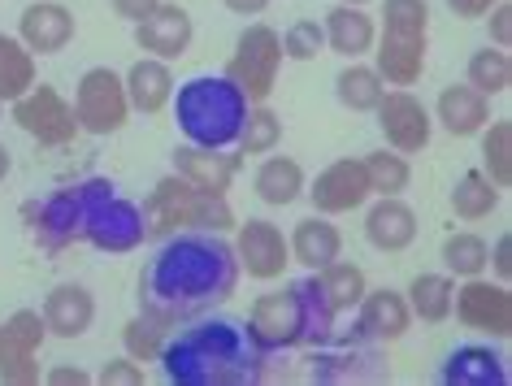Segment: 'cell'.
<instances>
[{
    "label": "cell",
    "mask_w": 512,
    "mask_h": 386,
    "mask_svg": "<svg viewBox=\"0 0 512 386\" xmlns=\"http://www.w3.org/2000/svg\"><path fill=\"white\" fill-rule=\"evenodd\" d=\"M382 31L430 35V0H382Z\"/></svg>",
    "instance_id": "f35d334b"
},
{
    "label": "cell",
    "mask_w": 512,
    "mask_h": 386,
    "mask_svg": "<svg viewBox=\"0 0 512 386\" xmlns=\"http://www.w3.org/2000/svg\"><path fill=\"white\" fill-rule=\"evenodd\" d=\"M382 92H387V83H382V74L369 66V61H348V66L339 70V79H335L339 105L352 109V113H374Z\"/></svg>",
    "instance_id": "4dcf8cb0"
},
{
    "label": "cell",
    "mask_w": 512,
    "mask_h": 386,
    "mask_svg": "<svg viewBox=\"0 0 512 386\" xmlns=\"http://www.w3.org/2000/svg\"><path fill=\"white\" fill-rule=\"evenodd\" d=\"M413 330V308H408L404 291L374 287L356 304V339L365 343H400Z\"/></svg>",
    "instance_id": "e0dca14e"
},
{
    "label": "cell",
    "mask_w": 512,
    "mask_h": 386,
    "mask_svg": "<svg viewBox=\"0 0 512 386\" xmlns=\"http://www.w3.org/2000/svg\"><path fill=\"white\" fill-rule=\"evenodd\" d=\"M278 144H283V118L265 105H248V113H243V126L235 135V152L239 157H265V152H274Z\"/></svg>",
    "instance_id": "1f68e13d"
},
{
    "label": "cell",
    "mask_w": 512,
    "mask_h": 386,
    "mask_svg": "<svg viewBox=\"0 0 512 386\" xmlns=\"http://www.w3.org/2000/svg\"><path fill=\"white\" fill-rule=\"evenodd\" d=\"M439 378L447 386H504L508 382V360L491 352L486 343H465L447 356Z\"/></svg>",
    "instance_id": "484cf974"
},
{
    "label": "cell",
    "mask_w": 512,
    "mask_h": 386,
    "mask_svg": "<svg viewBox=\"0 0 512 386\" xmlns=\"http://www.w3.org/2000/svg\"><path fill=\"white\" fill-rule=\"evenodd\" d=\"M0 122H5V105H0Z\"/></svg>",
    "instance_id": "db71d44e"
},
{
    "label": "cell",
    "mask_w": 512,
    "mask_h": 386,
    "mask_svg": "<svg viewBox=\"0 0 512 386\" xmlns=\"http://www.w3.org/2000/svg\"><path fill=\"white\" fill-rule=\"evenodd\" d=\"M408 308H413V321H426V326H443L452 317V300H456V278L447 274H417L404 291Z\"/></svg>",
    "instance_id": "83f0119b"
},
{
    "label": "cell",
    "mask_w": 512,
    "mask_h": 386,
    "mask_svg": "<svg viewBox=\"0 0 512 386\" xmlns=\"http://www.w3.org/2000/svg\"><path fill=\"white\" fill-rule=\"evenodd\" d=\"M83 239L92 243L96 252H113V256L135 252L139 243L148 239L144 213H139V204H131V200H122V196H113V191H109V196H100L92 209H87Z\"/></svg>",
    "instance_id": "8fae6325"
},
{
    "label": "cell",
    "mask_w": 512,
    "mask_h": 386,
    "mask_svg": "<svg viewBox=\"0 0 512 386\" xmlns=\"http://www.w3.org/2000/svg\"><path fill=\"white\" fill-rule=\"evenodd\" d=\"M465 83L469 87H478L482 96H504L508 87H512V57H508V48H495V44H486L478 48V53L469 57V70H465Z\"/></svg>",
    "instance_id": "d6a6232c"
},
{
    "label": "cell",
    "mask_w": 512,
    "mask_h": 386,
    "mask_svg": "<svg viewBox=\"0 0 512 386\" xmlns=\"http://www.w3.org/2000/svg\"><path fill=\"white\" fill-rule=\"evenodd\" d=\"M482 174L491 178L495 187L512 183V122L508 118H491L482 126Z\"/></svg>",
    "instance_id": "e575fe53"
},
{
    "label": "cell",
    "mask_w": 512,
    "mask_h": 386,
    "mask_svg": "<svg viewBox=\"0 0 512 386\" xmlns=\"http://www.w3.org/2000/svg\"><path fill=\"white\" fill-rule=\"evenodd\" d=\"M44 382H48V386H92L96 378H92L87 369H79V365H57V369L44 373Z\"/></svg>",
    "instance_id": "bcb514c9"
},
{
    "label": "cell",
    "mask_w": 512,
    "mask_h": 386,
    "mask_svg": "<svg viewBox=\"0 0 512 386\" xmlns=\"http://www.w3.org/2000/svg\"><path fill=\"white\" fill-rule=\"evenodd\" d=\"M96 382L100 386H144V365L131 360V356H118V360H109V365L96 373Z\"/></svg>",
    "instance_id": "7bdbcfd3"
},
{
    "label": "cell",
    "mask_w": 512,
    "mask_h": 386,
    "mask_svg": "<svg viewBox=\"0 0 512 386\" xmlns=\"http://www.w3.org/2000/svg\"><path fill=\"white\" fill-rule=\"evenodd\" d=\"M313 278H317V287H322V300H326L330 308H335V317L356 313L361 295L369 291L365 269H361V265H352V261H343V256H335L330 265H322Z\"/></svg>",
    "instance_id": "f1b7e54d"
},
{
    "label": "cell",
    "mask_w": 512,
    "mask_h": 386,
    "mask_svg": "<svg viewBox=\"0 0 512 386\" xmlns=\"http://www.w3.org/2000/svg\"><path fill=\"white\" fill-rule=\"evenodd\" d=\"M74 31H79V22H74V14L61 5V0H31L18 18V44L35 57L66 53Z\"/></svg>",
    "instance_id": "2e32d148"
},
{
    "label": "cell",
    "mask_w": 512,
    "mask_h": 386,
    "mask_svg": "<svg viewBox=\"0 0 512 386\" xmlns=\"http://www.w3.org/2000/svg\"><path fill=\"white\" fill-rule=\"evenodd\" d=\"M174 174L187 178L200 191H230L239 178V152L230 148H204V144H178L174 148Z\"/></svg>",
    "instance_id": "44dd1931"
},
{
    "label": "cell",
    "mask_w": 512,
    "mask_h": 386,
    "mask_svg": "<svg viewBox=\"0 0 512 386\" xmlns=\"http://www.w3.org/2000/svg\"><path fill=\"white\" fill-rule=\"evenodd\" d=\"M252 187L270 209H287V204H296L304 196L309 178H304V165L296 157H274V152H265V161L256 165Z\"/></svg>",
    "instance_id": "4316f807"
},
{
    "label": "cell",
    "mask_w": 512,
    "mask_h": 386,
    "mask_svg": "<svg viewBox=\"0 0 512 386\" xmlns=\"http://www.w3.org/2000/svg\"><path fill=\"white\" fill-rule=\"evenodd\" d=\"M430 118H434V126H443L447 135L469 139V135H478L482 126L491 122V96H482L478 87H469V83H452V87H443L439 92Z\"/></svg>",
    "instance_id": "603a6c76"
},
{
    "label": "cell",
    "mask_w": 512,
    "mask_h": 386,
    "mask_svg": "<svg viewBox=\"0 0 512 386\" xmlns=\"http://www.w3.org/2000/svg\"><path fill=\"white\" fill-rule=\"evenodd\" d=\"M9 113H14L18 131H27L40 148H66L70 139L79 135L74 105L57 92L53 83H35L27 96H18L14 105H9Z\"/></svg>",
    "instance_id": "ba28073f"
},
{
    "label": "cell",
    "mask_w": 512,
    "mask_h": 386,
    "mask_svg": "<svg viewBox=\"0 0 512 386\" xmlns=\"http://www.w3.org/2000/svg\"><path fill=\"white\" fill-rule=\"evenodd\" d=\"M365 239L374 243L378 252H387V256L413 248V239H417L413 204H404L400 196H369V204H365Z\"/></svg>",
    "instance_id": "ac0fdd59"
},
{
    "label": "cell",
    "mask_w": 512,
    "mask_h": 386,
    "mask_svg": "<svg viewBox=\"0 0 512 386\" xmlns=\"http://www.w3.org/2000/svg\"><path fill=\"white\" fill-rule=\"evenodd\" d=\"M222 5L230 9V14H239V18H261L265 9H270V0H222Z\"/></svg>",
    "instance_id": "681fc988"
},
{
    "label": "cell",
    "mask_w": 512,
    "mask_h": 386,
    "mask_svg": "<svg viewBox=\"0 0 512 386\" xmlns=\"http://www.w3.org/2000/svg\"><path fill=\"white\" fill-rule=\"evenodd\" d=\"M0 382L5 386H35L40 382V352H5L0 356Z\"/></svg>",
    "instance_id": "b9f144b4"
},
{
    "label": "cell",
    "mask_w": 512,
    "mask_h": 386,
    "mask_svg": "<svg viewBox=\"0 0 512 386\" xmlns=\"http://www.w3.org/2000/svg\"><path fill=\"white\" fill-rule=\"evenodd\" d=\"M122 83H126L131 113H144V118H152V113H161V109H170L174 87H178L170 61H161V57H139L135 66L122 74Z\"/></svg>",
    "instance_id": "d4e9b609"
},
{
    "label": "cell",
    "mask_w": 512,
    "mask_h": 386,
    "mask_svg": "<svg viewBox=\"0 0 512 386\" xmlns=\"http://www.w3.org/2000/svg\"><path fill=\"white\" fill-rule=\"evenodd\" d=\"M74 118L79 131L87 135H118L126 118H131V100H126V83L118 70L109 66H92L74 87Z\"/></svg>",
    "instance_id": "52a82bcc"
},
{
    "label": "cell",
    "mask_w": 512,
    "mask_h": 386,
    "mask_svg": "<svg viewBox=\"0 0 512 386\" xmlns=\"http://www.w3.org/2000/svg\"><path fill=\"white\" fill-rule=\"evenodd\" d=\"M495 0H447V9H452L456 18H469V22H478L486 18V9H491Z\"/></svg>",
    "instance_id": "c3c4849f"
},
{
    "label": "cell",
    "mask_w": 512,
    "mask_h": 386,
    "mask_svg": "<svg viewBox=\"0 0 512 386\" xmlns=\"http://www.w3.org/2000/svg\"><path fill=\"white\" fill-rule=\"evenodd\" d=\"M361 161H365L369 191H374V196H400V191H408V183H413V165L395 148H378Z\"/></svg>",
    "instance_id": "d590c367"
},
{
    "label": "cell",
    "mask_w": 512,
    "mask_h": 386,
    "mask_svg": "<svg viewBox=\"0 0 512 386\" xmlns=\"http://www.w3.org/2000/svg\"><path fill=\"white\" fill-rule=\"evenodd\" d=\"M191 40H196V22H191V14L183 5H174V0H161L148 18L135 22V44L144 57L178 61V57H187Z\"/></svg>",
    "instance_id": "5bb4252c"
},
{
    "label": "cell",
    "mask_w": 512,
    "mask_h": 386,
    "mask_svg": "<svg viewBox=\"0 0 512 386\" xmlns=\"http://www.w3.org/2000/svg\"><path fill=\"white\" fill-rule=\"evenodd\" d=\"M278 40H283V57L287 61H313V57L326 53L322 18H296L283 35H278Z\"/></svg>",
    "instance_id": "60d3db41"
},
{
    "label": "cell",
    "mask_w": 512,
    "mask_h": 386,
    "mask_svg": "<svg viewBox=\"0 0 512 386\" xmlns=\"http://www.w3.org/2000/svg\"><path fill=\"white\" fill-rule=\"evenodd\" d=\"M40 317L53 339H83L96 321V295L87 291L83 282H61V287L44 295Z\"/></svg>",
    "instance_id": "d6986e66"
},
{
    "label": "cell",
    "mask_w": 512,
    "mask_h": 386,
    "mask_svg": "<svg viewBox=\"0 0 512 386\" xmlns=\"http://www.w3.org/2000/svg\"><path fill=\"white\" fill-rule=\"evenodd\" d=\"M196 191H200V187H191L187 178L165 174L161 183L148 191V200L139 204L148 239H170V235H183V230H191V213H196Z\"/></svg>",
    "instance_id": "9a60e30c"
},
{
    "label": "cell",
    "mask_w": 512,
    "mask_h": 386,
    "mask_svg": "<svg viewBox=\"0 0 512 386\" xmlns=\"http://www.w3.org/2000/svg\"><path fill=\"white\" fill-rule=\"evenodd\" d=\"M374 113H378V131L387 139V148L404 152V157H417V152L430 144L434 118L408 87H387Z\"/></svg>",
    "instance_id": "7c38bea8"
},
{
    "label": "cell",
    "mask_w": 512,
    "mask_h": 386,
    "mask_svg": "<svg viewBox=\"0 0 512 386\" xmlns=\"http://www.w3.org/2000/svg\"><path fill=\"white\" fill-rule=\"evenodd\" d=\"M174 118L183 126L187 144L204 148H235V135L248 113V96L226 74H200L183 87H174Z\"/></svg>",
    "instance_id": "3957f363"
},
{
    "label": "cell",
    "mask_w": 512,
    "mask_h": 386,
    "mask_svg": "<svg viewBox=\"0 0 512 386\" xmlns=\"http://www.w3.org/2000/svg\"><path fill=\"white\" fill-rule=\"evenodd\" d=\"M0 356H5V326H0Z\"/></svg>",
    "instance_id": "f5cc1de1"
},
{
    "label": "cell",
    "mask_w": 512,
    "mask_h": 386,
    "mask_svg": "<svg viewBox=\"0 0 512 386\" xmlns=\"http://www.w3.org/2000/svg\"><path fill=\"white\" fill-rule=\"evenodd\" d=\"M304 196L313 200V213H326V217H339V213H356L369 204V174H365V161L361 157H339L330 161L322 174L304 187Z\"/></svg>",
    "instance_id": "4fadbf2b"
},
{
    "label": "cell",
    "mask_w": 512,
    "mask_h": 386,
    "mask_svg": "<svg viewBox=\"0 0 512 386\" xmlns=\"http://www.w3.org/2000/svg\"><path fill=\"white\" fill-rule=\"evenodd\" d=\"M278 70H283V40L270 22H248L235 40V53L226 61V79L248 96V105L274 96Z\"/></svg>",
    "instance_id": "5b68a950"
},
{
    "label": "cell",
    "mask_w": 512,
    "mask_h": 386,
    "mask_svg": "<svg viewBox=\"0 0 512 386\" xmlns=\"http://www.w3.org/2000/svg\"><path fill=\"white\" fill-rule=\"evenodd\" d=\"M499 200H504V187H495L482 170H465L452 187V213L460 222H486L499 209Z\"/></svg>",
    "instance_id": "f546056e"
},
{
    "label": "cell",
    "mask_w": 512,
    "mask_h": 386,
    "mask_svg": "<svg viewBox=\"0 0 512 386\" xmlns=\"http://www.w3.org/2000/svg\"><path fill=\"white\" fill-rule=\"evenodd\" d=\"M9 170H14V157H9V148L0 144V183H5V178H9Z\"/></svg>",
    "instance_id": "f907efd6"
},
{
    "label": "cell",
    "mask_w": 512,
    "mask_h": 386,
    "mask_svg": "<svg viewBox=\"0 0 512 386\" xmlns=\"http://www.w3.org/2000/svg\"><path fill=\"white\" fill-rule=\"evenodd\" d=\"M9 44H14V35H5V31H0V57H5V48Z\"/></svg>",
    "instance_id": "816d5d0a"
},
{
    "label": "cell",
    "mask_w": 512,
    "mask_h": 386,
    "mask_svg": "<svg viewBox=\"0 0 512 386\" xmlns=\"http://www.w3.org/2000/svg\"><path fill=\"white\" fill-rule=\"evenodd\" d=\"M287 248H291V265L317 274L322 265H330L335 256H343V235H339V226L330 222L326 213H309V217H300L296 230L287 235Z\"/></svg>",
    "instance_id": "cb8c5ba5"
},
{
    "label": "cell",
    "mask_w": 512,
    "mask_h": 386,
    "mask_svg": "<svg viewBox=\"0 0 512 386\" xmlns=\"http://www.w3.org/2000/svg\"><path fill=\"white\" fill-rule=\"evenodd\" d=\"M122 343H126V356H131V360H139V365H152V360H161L165 343H170V326L157 321L152 313H139V317L126 321Z\"/></svg>",
    "instance_id": "8d00e7d4"
},
{
    "label": "cell",
    "mask_w": 512,
    "mask_h": 386,
    "mask_svg": "<svg viewBox=\"0 0 512 386\" xmlns=\"http://www.w3.org/2000/svg\"><path fill=\"white\" fill-rule=\"evenodd\" d=\"M426 35H391V31H378L374 40V66L382 74L387 87H413L421 74H426Z\"/></svg>",
    "instance_id": "ffe728a7"
},
{
    "label": "cell",
    "mask_w": 512,
    "mask_h": 386,
    "mask_svg": "<svg viewBox=\"0 0 512 386\" xmlns=\"http://www.w3.org/2000/svg\"><path fill=\"white\" fill-rule=\"evenodd\" d=\"M486 27H491V44L495 48L512 44V5L508 0H495V5L486 9Z\"/></svg>",
    "instance_id": "f6af8a7d"
},
{
    "label": "cell",
    "mask_w": 512,
    "mask_h": 386,
    "mask_svg": "<svg viewBox=\"0 0 512 386\" xmlns=\"http://www.w3.org/2000/svg\"><path fill=\"white\" fill-rule=\"evenodd\" d=\"M322 31H326V48L348 61H361L374 53V40H378V22L365 5H343L335 0V9L322 18Z\"/></svg>",
    "instance_id": "7402d4cb"
},
{
    "label": "cell",
    "mask_w": 512,
    "mask_h": 386,
    "mask_svg": "<svg viewBox=\"0 0 512 386\" xmlns=\"http://www.w3.org/2000/svg\"><path fill=\"white\" fill-rule=\"evenodd\" d=\"M235 265L239 274H248L256 282H274L287 274L291 265V248H287V235L283 226H274L270 217H248V222H235Z\"/></svg>",
    "instance_id": "30bf717a"
},
{
    "label": "cell",
    "mask_w": 512,
    "mask_h": 386,
    "mask_svg": "<svg viewBox=\"0 0 512 386\" xmlns=\"http://www.w3.org/2000/svg\"><path fill=\"white\" fill-rule=\"evenodd\" d=\"M452 317L473 334H486V339H508L512 334V291L508 282L495 278H460L456 300H452Z\"/></svg>",
    "instance_id": "9c48e42d"
},
{
    "label": "cell",
    "mask_w": 512,
    "mask_h": 386,
    "mask_svg": "<svg viewBox=\"0 0 512 386\" xmlns=\"http://www.w3.org/2000/svg\"><path fill=\"white\" fill-rule=\"evenodd\" d=\"M235 282H239V265H235V252L222 243V235L183 230V235L165 239L157 265L148 269V278H139V291L148 295L144 313L170 326L187 308L226 300L235 291Z\"/></svg>",
    "instance_id": "6da1fadb"
},
{
    "label": "cell",
    "mask_w": 512,
    "mask_h": 386,
    "mask_svg": "<svg viewBox=\"0 0 512 386\" xmlns=\"http://www.w3.org/2000/svg\"><path fill=\"white\" fill-rule=\"evenodd\" d=\"M157 5H161V0H113V14L126 18V22L135 27V22H139V18H148Z\"/></svg>",
    "instance_id": "7dc6e473"
},
{
    "label": "cell",
    "mask_w": 512,
    "mask_h": 386,
    "mask_svg": "<svg viewBox=\"0 0 512 386\" xmlns=\"http://www.w3.org/2000/svg\"><path fill=\"white\" fill-rule=\"evenodd\" d=\"M35 83H40L35 79V53H27V48L14 40L5 48V57H0V105H14Z\"/></svg>",
    "instance_id": "74e56055"
},
{
    "label": "cell",
    "mask_w": 512,
    "mask_h": 386,
    "mask_svg": "<svg viewBox=\"0 0 512 386\" xmlns=\"http://www.w3.org/2000/svg\"><path fill=\"white\" fill-rule=\"evenodd\" d=\"M248 356H252V339L243 347L235 326H226V321H204V326L187 330L178 343H165V352H161L170 382H222V369L217 365H230L235 378L243 382V378H252Z\"/></svg>",
    "instance_id": "277c9868"
},
{
    "label": "cell",
    "mask_w": 512,
    "mask_h": 386,
    "mask_svg": "<svg viewBox=\"0 0 512 386\" xmlns=\"http://www.w3.org/2000/svg\"><path fill=\"white\" fill-rule=\"evenodd\" d=\"M330 330H335V308L322 300L317 278L261 295L248 313V339L261 352H291V347L304 343H326Z\"/></svg>",
    "instance_id": "7a4b0ae2"
},
{
    "label": "cell",
    "mask_w": 512,
    "mask_h": 386,
    "mask_svg": "<svg viewBox=\"0 0 512 386\" xmlns=\"http://www.w3.org/2000/svg\"><path fill=\"white\" fill-rule=\"evenodd\" d=\"M0 326H5V352H40L48 339L40 308H18V313H9Z\"/></svg>",
    "instance_id": "ab89813d"
},
{
    "label": "cell",
    "mask_w": 512,
    "mask_h": 386,
    "mask_svg": "<svg viewBox=\"0 0 512 386\" xmlns=\"http://www.w3.org/2000/svg\"><path fill=\"white\" fill-rule=\"evenodd\" d=\"M109 191H113V183H105V178H92V183H83V187L57 191V196H48L44 204H27L31 239L40 243V248H48V252L70 248L74 239H83L87 209H92L100 196H109Z\"/></svg>",
    "instance_id": "8992f818"
},
{
    "label": "cell",
    "mask_w": 512,
    "mask_h": 386,
    "mask_svg": "<svg viewBox=\"0 0 512 386\" xmlns=\"http://www.w3.org/2000/svg\"><path fill=\"white\" fill-rule=\"evenodd\" d=\"M486 274L495 282H512V235H499L486 252Z\"/></svg>",
    "instance_id": "ee69618b"
},
{
    "label": "cell",
    "mask_w": 512,
    "mask_h": 386,
    "mask_svg": "<svg viewBox=\"0 0 512 386\" xmlns=\"http://www.w3.org/2000/svg\"><path fill=\"white\" fill-rule=\"evenodd\" d=\"M486 252H491V243H486L478 230H452V235L443 239V269L456 282L478 278V274H486Z\"/></svg>",
    "instance_id": "836d02e7"
}]
</instances>
